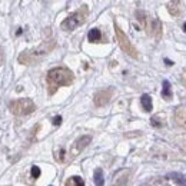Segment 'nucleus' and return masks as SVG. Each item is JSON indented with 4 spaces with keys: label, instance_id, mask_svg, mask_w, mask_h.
I'll return each instance as SVG.
<instances>
[{
    "label": "nucleus",
    "instance_id": "1",
    "mask_svg": "<svg viewBox=\"0 0 186 186\" xmlns=\"http://www.w3.org/2000/svg\"><path fill=\"white\" fill-rule=\"evenodd\" d=\"M56 42L54 40H46L43 43H40L39 46L30 49V50H24L23 53H20L19 56V63L26 64V66H33L37 64L43 58H46L49 53L54 49Z\"/></svg>",
    "mask_w": 186,
    "mask_h": 186
},
{
    "label": "nucleus",
    "instance_id": "2",
    "mask_svg": "<svg viewBox=\"0 0 186 186\" xmlns=\"http://www.w3.org/2000/svg\"><path fill=\"white\" fill-rule=\"evenodd\" d=\"M73 73L68 68H54L49 70L46 78L49 83V95H53L60 86H70L73 83Z\"/></svg>",
    "mask_w": 186,
    "mask_h": 186
},
{
    "label": "nucleus",
    "instance_id": "3",
    "mask_svg": "<svg viewBox=\"0 0 186 186\" xmlns=\"http://www.w3.org/2000/svg\"><path fill=\"white\" fill-rule=\"evenodd\" d=\"M136 17H138L139 23L142 24L143 29L150 36H153L155 39H160V36H162V23H160V20H158V19H149L148 14L140 10L136 12Z\"/></svg>",
    "mask_w": 186,
    "mask_h": 186
},
{
    "label": "nucleus",
    "instance_id": "4",
    "mask_svg": "<svg viewBox=\"0 0 186 186\" xmlns=\"http://www.w3.org/2000/svg\"><path fill=\"white\" fill-rule=\"evenodd\" d=\"M9 110L16 116H26L36 110V105H34V102L32 99L22 98V99H16V100L10 102L9 103Z\"/></svg>",
    "mask_w": 186,
    "mask_h": 186
},
{
    "label": "nucleus",
    "instance_id": "5",
    "mask_svg": "<svg viewBox=\"0 0 186 186\" xmlns=\"http://www.w3.org/2000/svg\"><path fill=\"white\" fill-rule=\"evenodd\" d=\"M86 16H88V7H86V6H82V9H79L76 13H73V14H70V16H68L63 22H62V24H60L62 30H64V32H72V30H74L76 27L82 26V24L85 23Z\"/></svg>",
    "mask_w": 186,
    "mask_h": 186
},
{
    "label": "nucleus",
    "instance_id": "6",
    "mask_svg": "<svg viewBox=\"0 0 186 186\" xmlns=\"http://www.w3.org/2000/svg\"><path fill=\"white\" fill-rule=\"evenodd\" d=\"M115 33H116V39H118V43H119V46H120V49H122L128 56H130V58H133V59H138L139 54H138L136 48L132 44V42L129 40V37L126 36L125 32L118 26V23H115Z\"/></svg>",
    "mask_w": 186,
    "mask_h": 186
},
{
    "label": "nucleus",
    "instance_id": "7",
    "mask_svg": "<svg viewBox=\"0 0 186 186\" xmlns=\"http://www.w3.org/2000/svg\"><path fill=\"white\" fill-rule=\"evenodd\" d=\"M90 142H92L90 135H83V136H80V138H78L70 148V156L72 158H76L78 155H80V153L88 148V145Z\"/></svg>",
    "mask_w": 186,
    "mask_h": 186
},
{
    "label": "nucleus",
    "instance_id": "8",
    "mask_svg": "<svg viewBox=\"0 0 186 186\" xmlns=\"http://www.w3.org/2000/svg\"><path fill=\"white\" fill-rule=\"evenodd\" d=\"M112 96H113V89H102V90H99L98 93L95 95V98H93V102H95V105L98 106V108H102V106L108 105L109 102H110Z\"/></svg>",
    "mask_w": 186,
    "mask_h": 186
},
{
    "label": "nucleus",
    "instance_id": "9",
    "mask_svg": "<svg viewBox=\"0 0 186 186\" xmlns=\"http://www.w3.org/2000/svg\"><path fill=\"white\" fill-rule=\"evenodd\" d=\"M130 179V169H120L112 180V186H126Z\"/></svg>",
    "mask_w": 186,
    "mask_h": 186
},
{
    "label": "nucleus",
    "instance_id": "10",
    "mask_svg": "<svg viewBox=\"0 0 186 186\" xmlns=\"http://www.w3.org/2000/svg\"><path fill=\"white\" fill-rule=\"evenodd\" d=\"M175 120L180 128L186 129V109L185 108H178L175 112Z\"/></svg>",
    "mask_w": 186,
    "mask_h": 186
},
{
    "label": "nucleus",
    "instance_id": "11",
    "mask_svg": "<svg viewBox=\"0 0 186 186\" xmlns=\"http://www.w3.org/2000/svg\"><path fill=\"white\" fill-rule=\"evenodd\" d=\"M140 103H142V108L145 112H152L153 105H152V98L149 95H142L140 98Z\"/></svg>",
    "mask_w": 186,
    "mask_h": 186
},
{
    "label": "nucleus",
    "instance_id": "12",
    "mask_svg": "<svg viewBox=\"0 0 186 186\" xmlns=\"http://www.w3.org/2000/svg\"><path fill=\"white\" fill-rule=\"evenodd\" d=\"M88 40L90 43H96V42H100L102 40V33L99 29H92L89 30V34H88Z\"/></svg>",
    "mask_w": 186,
    "mask_h": 186
},
{
    "label": "nucleus",
    "instance_id": "13",
    "mask_svg": "<svg viewBox=\"0 0 186 186\" xmlns=\"http://www.w3.org/2000/svg\"><path fill=\"white\" fill-rule=\"evenodd\" d=\"M172 88H170V83L168 80H163V89H162V98L165 100H170L172 99Z\"/></svg>",
    "mask_w": 186,
    "mask_h": 186
},
{
    "label": "nucleus",
    "instance_id": "14",
    "mask_svg": "<svg viewBox=\"0 0 186 186\" xmlns=\"http://www.w3.org/2000/svg\"><path fill=\"white\" fill-rule=\"evenodd\" d=\"M168 10H169V13L172 14V16H179L180 14V3L179 2H169L168 3Z\"/></svg>",
    "mask_w": 186,
    "mask_h": 186
},
{
    "label": "nucleus",
    "instance_id": "15",
    "mask_svg": "<svg viewBox=\"0 0 186 186\" xmlns=\"http://www.w3.org/2000/svg\"><path fill=\"white\" fill-rule=\"evenodd\" d=\"M64 186H85V180L82 179L80 176H72L66 180Z\"/></svg>",
    "mask_w": 186,
    "mask_h": 186
},
{
    "label": "nucleus",
    "instance_id": "16",
    "mask_svg": "<svg viewBox=\"0 0 186 186\" xmlns=\"http://www.w3.org/2000/svg\"><path fill=\"white\" fill-rule=\"evenodd\" d=\"M93 179H95V185L96 186H105V176H103V170H102L100 168L95 170Z\"/></svg>",
    "mask_w": 186,
    "mask_h": 186
},
{
    "label": "nucleus",
    "instance_id": "17",
    "mask_svg": "<svg viewBox=\"0 0 186 186\" xmlns=\"http://www.w3.org/2000/svg\"><path fill=\"white\" fill-rule=\"evenodd\" d=\"M168 178H170V179H173L178 185H182V186H186V176L183 175H179V173H169L168 175Z\"/></svg>",
    "mask_w": 186,
    "mask_h": 186
},
{
    "label": "nucleus",
    "instance_id": "18",
    "mask_svg": "<svg viewBox=\"0 0 186 186\" xmlns=\"http://www.w3.org/2000/svg\"><path fill=\"white\" fill-rule=\"evenodd\" d=\"M30 173H32V178H33V179H37L42 172H40V169H39V166H32Z\"/></svg>",
    "mask_w": 186,
    "mask_h": 186
},
{
    "label": "nucleus",
    "instance_id": "19",
    "mask_svg": "<svg viewBox=\"0 0 186 186\" xmlns=\"http://www.w3.org/2000/svg\"><path fill=\"white\" fill-rule=\"evenodd\" d=\"M62 123V116H56V118H53V125L54 126H59Z\"/></svg>",
    "mask_w": 186,
    "mask_h": 186
},
{
    "label": "nucleus",
    "instance_id": "20",
    "mask_svg": "<svg viewBox=\"0 0 186 186\" xmlns=\"http://www.w3.org/2000/svg\"><path fill=\"white\" fill-rule=\"evenodd\" d=\"M4 60V54H3V50H2V48H0V64L3 63Z\"/></svg>",
    "mask_w": 186,
    "mask_h": 186
},
{
    "label": "nucleus",
    "instance_id": "21",
    "mask_svg": "<svg viewBox=\"0 0 186 186\" xmlns=\"http://www.w3.org/2000/svg\"><path fill=\"white\" fill-rule=\"evenodd\" d=\"M165 63L168 64V66H172V64H173V62H170V60H168V59H165Z\"/></svg>",
    "mask_w": 186,
    "mask_h": 186
},
{
    "label": "nucleus",
    "instance_id": "22",
    "mask_svg": "<svg viewBox=\"0 0 186 186\" xmlns=\"http://www.w3.org/2000/svg\"><path fill=\"white\" fill-rule=\"evenodd\" d=\"M183 32H186V23L183 24Z\"/></svg>",
    "mask_w": 186,
    "mask_h": 186
}]
</instances>
